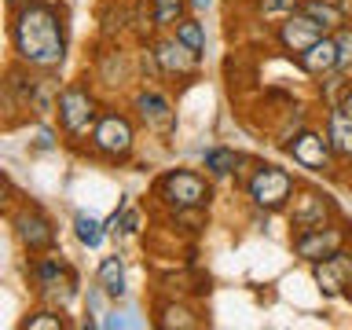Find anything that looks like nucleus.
<instances>
[{
  "label": "nucleus",
  "instance_id": "nucleus-1",
  "mask_svg": "<svg viewBox=\"0 0 352 330\" xmlns=\"http://www.w3.org/2000/svg\"><path fill=\"white\" fill-rule=\"evenodd\" d=\"M8 41L19 66L55 74L66 63V22H63V11L48 4V0L11 11Z\"/></svg>",
  "mask_w": 352,
  "mask_h": 330
},
{
  "label": "nucleus",
  "instance_id": "nucleus-2",
  "mask_svg": "<svg viewBox=\"0 0 352 330\" xmlns=\"http://www.w3.org/2000/svg\"><path fill=\"white\" fill-rule=\"evenodd\" d=\"M99 110H103V99H99L88 77H77V81L59 88V96H55V125H59V136L66 147L85 154V143L92 136Z\"/></svg>",
  "mask_w": 352,
  "mask_h": 330
},
{
  "label": "nucleus",
  "instance_id": "nucleus-3",
  "mask_svg": "<svg viewBox=\"0 0 352 330\" xmlns=\"http://www.w3.org/2000/svg\"><path fill=\"white\" fill-rule=\"evenodd\" d=\"M85 154L107 165H125L136 154V121L118 107H103L85 143Z\"/></svg>",
  "mask_w": 352,
  "mask_h": 330
},
{
  "label": "nucleus",
  "instance_id": "nucleus-4",
  "mask_svg": "<svg viewBox=\"0 0 352 330\" xmlns=\"http://www.w3.org/2000/svg\"><path fill=\"white\" fill-rule=\"evenodd\" d=\"M26 275H30L33 294H37L48 308H66L77 297V272H74V264L66 261L59 250H48V253L30 257Z\"/></svg>",
  "mask_w": 352,
  "mask_h": 330
},
{
  "label": "nucleus",
  "instance_id": "nucleus-5",
  "mask_svg": "<svg viewBox=\"0 0 352 330\" xmlns=\"http://www.w3.org/2000/svg\"><path fill=\"white\" fill-rule=\"evenodd\" d=\"M154 198L176 213V209H206L209 198H213V187L202 173L195 169H169L158 176V184H154Z\"/></svg>",
  "mask_w": 352,
  "mask_h": 330
},
{
  "label": "nucleus",
  "instance_id": "nucleus-6",
  "mask_svg": "<svg viewBox=\"0 0 352 330\" xmlns=\"http://www.w3.org/2000/svg\"><path fill=\"white\" fill-rule=\"evenodd\" d=\"M11 231H15L19 246L26 250L30 257L59 246V228H55V220L44 213L37 202H19L11 209Z\"/></svg>",
  "mask_w": 352,
  "mask_h": 330
},
{
  "label": "nucleus",
  "instance_id": "nucleus-7",
  "mask_svg": "<svg viewBox=\"0 0 352 330\" xmlns=\"http://www.w3.org/2000/svg\"><path fill=\"white\" fill-rule=\"evenodd\" d=\"M294 176L279 169V165H257L253 169V176L246 180V195H250V202L264 209V213H279V209L290 206V198H294Z\"/></svg>",
  "mask_w": 352,
  "mask_h": 330
},
{
  "label": "nucleus",
  "instance_id": "nucleus-8",
  "mask_svg": "<svg viewBox=\"0 0 352 330\" xmlns=\"http://www.w3.org/2000/svg\"><path fill=\"white\" fill-rule=\"evenodd\" d=\"M147 48L154 55V63H158V74L169 77V81H187V77H195L198 66H202V59H198L184 41H176L173 33H154L147 41Z\"/></svg>",
  "mask_w": 352,
  "mask_h": 330
},
{
  "label": "nucleus",
  "instance_id": "nucleus-9",
  "mask_svg": "<svg viewBox=\"0 0 352 330\" xmlns=\"http://www.w3.org/2000/svg\"><path fill=\"white\" fill-rule=\"evenodd\" d=\"M132 110H136V121L151 132V136L169 140L176 132V110L169 103V96L158 92V88L140 85L136 92H132Z\"/></svg>",
  "mask_w": 352,
  "mask_h": 330
},
{
  "label": "nucleus",
  "instance_id": "nucleus-10",
  "mask_svg": "<svg viewBox=\"0 0 352 330\" xmlns=\"http://www.w3.org/2000/svg\"><path fill=\"white\" fill-rule=\"evenodd\" d=\"M349 246V231L341 228V224H323V228H312V231H297L294 235V253L301 261L308 264H316V261H323L330 257V253H338V250H345Z\"/></svg>",
  "mask_w": 352,
  "mask_h": 330
},
{
  "label": "nucleus",
  "instance_id": "nucleus-11",
  "mask_svg": "<svg viewBox=\"0 0 352 330\" xmlns=\"http://www.w3.org/2000/svg\"><path fill=\"white\" fill-rule=\"evenodd\" d=\"M334 220V202L323 195V191H294V206H290V228L294 235L297 231H312V228H323Z\"/></svg>",
  "mask_w": 352,
  "mask_h": 330
},
{
  "label": "nucleus",
  "instance_id": "nucleus-12",
  "mask_svg": "<svg viewBox=\"0 0 352 330\" xmlns=\"http://www.w3.org/2000/svg\"><path fill=\"white\" fill-rule=\"evenodd\" d=\"M283 147L290 151L294 162L305 165V169H330V162H334V154H330V147H327V136H323V132H316V129L294 132Z\"/></svg>",
  "mask_w": 352,
  "mask_h": 330
},
{
  "label": "nucleus",
  "instance_id": "nucleus-13",
  "mask_svg": "<svg viewBox=\"0 0 352 330\" xmlns=\"http://www.w3.org/2000/svg\"><path fill=\"white\" fill-rule=\"evenodd\" d=\"M312 275H316V286L323 290L327 297H338L349 290V279H352V250H338L330 257L316 261L312 264Z\"/></svg>",
  "mask_w": 352,
  "mask_h": 330
},
{
  "label": "nucleus",
  "instance_id": "nucleus-14",
  "mask_svg": "<svg viewBox=\"0 0 352 330\" xmlns=\"http://www.w3.org/2000/svg\"><path fill=\"white\" fill-rule=\"evenodd\" d=\"M275 37H279V44H283L290 55H301L305 48H312L319 37H327V30L316 26V22L308 19V15H301V11H294V15H286V19L279 22Z\"/></svg>",
  "mask_w": 352,
  "mask_h": 330
},
{
  "label": "nucleus",
  "instance_id": "nucleus-15",
  "mask_svg": "<svg viewBox=\"0 0 352 330\" xmlns=\"http://www.w3.org/2000/svg\"><path fill=\"white\" fill-rule=\"evenodd\" d=\"M323 136H327V147H330V154H334V162L352 158V121L345 118V110H341L338 103L330 107V114H327Z\"/></svg>",
  "mask_w": 352,
  "mask_h": 330
},
{
  "label": "nucleus",
  "instance_id": "nucleus-16",
  "mask_svg": "<svg viewBox=\"0 0 352 330\" xmlns=\"http://www.w3.org/2000/svg\"><path fill=\"white\" fill-rule=\"evenodd\" d=\"M297 63H301L305 74L312 77H327V74H338V48H334V37H319L312 48H305L301 55H297Z\"/></svg>",
  "mask_w": 352,
  "mask_h": 330
},
{
  "label": "nucleus",
  "instance_id": "nucleus-17",
  "mask_svg": "<svg viewBox=\"0 0 352 330\" xmlns=\"http://www.w3.org/2000/svg\"><path fill=\"white\" fill-rule=\"evenodd\" d=\"M96 286L103 290L110 301H121L125 297V261H121V253H110V257L99 261V268H96Z\"/></svg>",
  "mask_w": 352,
  "mask_h": 330
},
{
  "label": "nucleus",
  "instance_id": "nucleus-18",
  "mask_svg": "<svg viewBox=\"0 0 352 330\" xmlns=\"http://www.w3.org/2000/svg\"><path fill=\"white\" fill-rule=\"evenodd\" d=\"M140 4L147 8V19H151L154 33H169L184 15H191L187 0H140Z\"/></svg>",
  "mask_w": 352,
  "mask_h": 330
},
{
  "label": "nucleus",
  "instance_id": "nucleus-19",
  "mask_svg": "<svg viewBox=\"0 0 352 330\" xmlns=\"http://www.w3.org/2000/svg\"><path fill=\"white\" fill-rule=\"evenodd\" d=\"M297 11H301V15H308L316 26H323L327 33L338 30L341 22H345V8H341L338 0H301V4H297Z\"/></svg>",
  "mask_w": 352,
  "mask_h": 330
},
{
  "label": "nucleus",
  "instance_id": "nucleus-20",
  "mask_svg": "<svg viewBox=\"0 0 352 330\" xmlns=\"http://www.w3.org/2000/svg\"><path fill=\"white\" fill-rule=\"evenodd\" d=\"M169 33H173L176 41H184L187 48H191V52L198 55V59L206 55V26H202V22H198L195 15H184V19L176 22V26H173Z\"/></svg>",
  "mask_w": 352,
  "mask_h": 330
},
{
  "label": "nucleus",
  "instance_id": "nucleus-21",
  "mask_svg": "<svg viewBox=\"0 0 352 330\" xmlns=\"http://www.w3.org/2000/svg\"><path fill=\"white\" fill-rule=\"evenodd\" d=\"M162 330H173V327H180V330H191V327H198V319H195V312L187 305H176V301H165V305H158V319H154Z\"/></svg>",
  "mask_w": 352,
  "mask_h": 330
},
{
  "label": "nucleus",
  "instance_id": "nucleus-22",
  "mask_svg": "<svg viewBox=\"0 0 352 330\" xmlns=\"http://www.w3.org/2000/svg\"><path fill=\"white\" fill-rule=\"evenodd\" d=\"M74 235H77V242H81V246H88V250H99V246H103V239H107V228L99 224L96 217L77 213V217H74Z\"/></svg>",
  "mask_w": 352,
  "mask_h": 330
},
{
  "label": "nucleus",
  "instance_id": "nucleus-23",
  "mask_svg": "<svg viewBox=\"0 0 352 330\" xmlns=\"http://www.w3.org/2000/svg\"><path fill=\"white\" fill-rule=\"evenodd\" d=\"M19 327L22 330H66L70 319L63 316V308H37V312H30Z\"/></svg>",
  "mask_w": 352,
  "mask_h": 330
},
{
  "label": "nucleus",
  "instance_id": "nucleus-24",
  "mask_svg": "<svg viewBox=\"0 0 352 330\" xmlns=\"http://www.w3.org/2000/svg\"><path fill=\"white\" fill-rule=\"evenodd\" d=\"M239 154L231 151V147H213V151H206V173L209 176H231L239 169Z\"/></svg>",
  "mask_w": 352,
  "mask_h": 330
},
{
  "label": "nucleus",
  "instance_id": "nucleus-25",
  "mask_svg": "<svg viewBox=\"0 0 352 330\" xmlns=\"http://www.w3.org/2000/svg\"><path fill=\"white\" fill-rule=\"evenodd\" d=\"M297 4H301V0H257V15L264 22H275V26H279L286 15L297 11Z\"/></svg>",
  "mask_w": 352,
  "mask_h": 330
},
{
  "label": "nucleus",
  "instance_id": "nucleus-26",
  "mask_svg": "<svg viewBox=\"0 0 352 330\" xmlns=\"http://www.w3.org/2000/svg\"><path fill=\"white\" fill-rule=\"evenodd\" d=\"M330 37L338 48V74H352V26H338Z\"/></svg>",
  "mask_w": 352,
  "mask_h": 330
},
{
  "label": "nucleus",
  "instance_id": "nucleus-27",
  "mask_svg": "<svg viewBox=\"0 0 352 330\" xmlns=\"http://www.w3.org/2000/svg\"><path fill=\"white\" fill-rule=\"evenodd\" d=\"M132 312H103L99 316V327L103 330H125V327H143V319H129Z\"/></svg>",
  "mask_w": 352,
  "mask_h": 330
},
{
  "label": "nucleus",
  "instance_id": "nucleus-28",
  "mask_svg": "<svg viewBox=\"0 0 352 330\" xmlns=\"http://www.w3.org/2000/svg\"><path fill=\"white\" fill-rule=\"evenodd\" d=\"M22 202V195H19V187L8 180L4 173H0V213H11V209H15Z\"/></svg>",
  "mask_w": 352,
  "mask_h": 330
},
{
  "label": "nucleus",
  "instance_id": "nucleus-29",
  "mask_svg": "<svg viewBox=\"0 0 352 330\" xmlns=\"http://www.w3.org/2000/svg\"><path fill=\"white\" fill-rule=\"evenodd\" d=\"M103 301H110V297L99 290V286H92L88 290V297H85V305H88V316H103Z\"/></svg>",
  "mask_w": 352,
  "mask_h": 330
},
{
  "label": "nucleus",
  "instance_id": "nucleus-30",
  "mask_svg": "<svg viewBox=\"0 0 352 330\" xmlns=\"http://www.w3.org/2000/svg\"><path fill=\"white\" fill-rule=\"evenodd\" d=\"M55 147H59V132L48 129V125H41V132H37V151H55Z\"/></svg>",
  "mask_w": 352,
  "mask_h": 330
},
{
  "label": "nucleus",
  "instance_id": "nucleus-31",
  "mask_svg": "<svg viewBox=\"0 0 352 330\" xmlns=\"http://www.w3.org/2000/svg\"><path fill=\"white\" fill-rule=\"evenodd\" d=\"M338 107L345 110V118L352 121V85H345V88H341V99H338Z\"/></svg>",
  "mask_w": 352,
  "mask_h": 330
},
{
  "label": "nucleus",
  "instance_id": "nucleus-32",
  "mask_svg": "<svg viewBox=\"0 0 352 330\" xmlns=\"http://www.w3.org/2000/svg\"><path fill=\"white\" fill-rule=\"evenodd\" d=\"M209 4H213V0H187V8H191V11H206Z\"/></svg>",
  "mask_w": 352,
  "mask_h": 330
},
{
  "label": "nucleus",
  "instance_id": "nucleus-33",
  "mask_svg": "<svg viewBox=\"0 0 352 330\" xmlns=\"http://www.w3.org/2000/svg\"><path fill=\"white\" fill-rule=\"evenodd\" d=\"M26 4H37V0H8L11 11H15V8H26Z\"/></svg>",
  "mask_w": 352,
  "mask_h": 330
},
{
  "label": "nucleus",
  "instance_id": "nucleus-34",
  "mask_svg": "<svg viewBox=\"0 0 352 330\" xmlns=\"http://www.w3.org/2000/svg\"><path fill=\"white\" fill-rule=\"evenodd\" d=\"M345 297H349V301H352V279H349V290H345Z\"/></svg>",
  "mask_w": 352,
  "mask_h": 330
},
{
  "label": "nucleus",
  "instance_id": "nucleus-35",
  "mask_svg": "<svg viewBox=\"0 0 352 330\" xmlns=\"http://www.w3.org/2000/svg\"><path fill=\"white\" fill-rule=\"evenodd\" d=\"M349 165H352V158H349Z\"/></svg>",
  "mask_w": 352,
  "mask_h": 330
}]
</instances>
